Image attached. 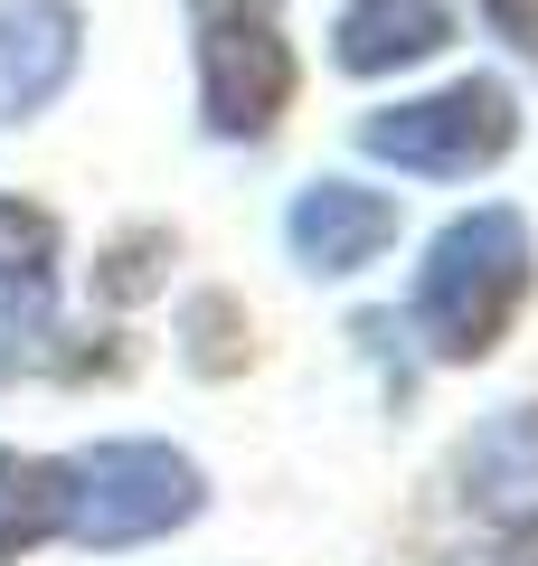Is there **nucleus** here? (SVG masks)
Instances as JSON below:
<instances>
[{
    "label": "nucleus",
    "mask_w": 538,
    "mask_h": 566,
    "mask_svg": "<svg viewBox=\"0 0 538 566\" xmlns=\"http://www.w3.org/2000/svg\"><path fill=\"white\" fill-rule=\"evenodd\" d=\"M519 293H529V227L510 208H473L425 245L416 274V331L435 359H482L510 331Z\"/></svg>",
    "instance_id": "obj_1"
},
{
    "label": "nucleus",
    "mask_w": 538,
    "mask_h": 566,
    "mask_svg": "<svg viewBox=\"0 0 538 566\" xmlns=\"http://www.w3.org/2000/svg\"><path fill=\"white\" fill-rule=\"evenodd\" d=\"M199 520V463L170 444H95L66 463V538L142 547L161 528Z\"/></svg>",
    "instance_id": "obj_2"
},
{
    "label": "nucleus",
    "mask_w": 538,
    "mask_h": 566,
    "mask_svg": "<svg viewBox=\"0 0 538 566\" xmlns=\"http://www.w3.org/2000/svg\"><path fill=\"white\" fill-rule=\"evenodd\" d=\"M189 20H199L208 133H227V142L275 133L283 95H293V48H283V29H275V0H189Z\"/></svg>",
    "instance_id": "obj_3"
},
{
    "label": "nucleus",
    "mask_w": 538,
    "mask_h": 566,
    "mask_svg": "<svg viewBox=\"0 0 538 566\" xmlns=\"http://www.w3.org/2000/svg\"><path fill=\"white\" fill-rule=\"evenodd\" d=\"M510 133H519L510 85H492V76H463V85H444V95L387 104V114L359 123V142H369L379 161L425 170V180H463V170L500 161V151H510Z\"/></svg>",
    "instance_id": "obj_4"
},
{
    "label": "nucleus",
    "mask_w": 538,
    "mask_h": 566,
    "mask_svg": "<svg viewBox=\"0 0 538 566\" xmlns=\"http://www.w3.org/2000/svg\"><path fill=\"white\" fill-rule=\"evenodd\" d=\"M58 340V218L0 199V368L48 359Z\"/></svg>",
    "instance_id": "obj_5"
},
{
    "label": "nucleus",
    "mask_w": 538,
    "mask_h": 566,
    "mask_svg": "<svg viewBox=\"0 0 538 566\" xmlns=\"http://www.w3.org/2000/svg\"><path fill=\"white\" fill-rule=\"evenodd\" d=\"M283 237H293V255L312 274H359L379 245H397V199H379L359 180H312L293 199V218H283Z\"/></svg>",
    "instance_id": "obj_6"
},
{
    "label": "nucleus",
    "mask_w": 538,
    "mask_h": 566,
    "mask_svg": "<svg viewBox=\"0 0 538 566\" xmlns=\"http://www.w3.org/2000/svg\"><path fill=\"white\" fill-rule=\"evenodd\" d=\"M66 76H76V10L66 0L0 10V123H29Z\"/></svg>",
    "instance_id": "obj_7"
},
{
    "label": "nucleus",
    "mask_w": 538,
    "mask_h": 566,
    "mask_svg": "<svg viewBox=\"0 0 538 566\" xmlns=\"http://www.w3.org/2000/svg\"><path fill=\"white\" fill-rule=\"evenodd\" d=\"M454 39V10L444 0H350L340 10V66L350 76H387V66H416Z\"/></svg>",
    "instance_id": "obj_8"
},
{
    "label": "nucleus",
    "mask_w": 538,
    "mask_h": 566,
    "mask_svg": "<svg viewBox=\"0 0 538 566\" xmlns=\"http://www.w3.org/2000/svg\"><path fill=\"white\" fill-rule=\"evenodd\" d=\"M66 528V463H39V453H0V566L20 547L58 538Z\"/></svg>",
    "instance_id": "obj_9"
},
{
    "label": "nucleus",
    "mask_w": 538,
    "mask_h": 566,
    "mask_svg": "<svg viewBox=\"0 0 538 566\" xmlns=\"http://www.w3.org/2000/svg\"><path fill=\"white\" fill-rule=\"evenodd\" d=\"M482 20H492V39H510L519 57H538V0H482Z\"/></svg>",
    "instance_id": "obj_10"
},
{
    "label": "nucleus",
    "mask_w": 538,
    "mask_h": 566,
    "mask_svg": "<svg viewBox=\"0 0 538 566\" xmlns=\"http://www.w3.org/2000/svg\"><path fill=\"white\" fill-rule=\"evenodd\" d=\"M510 566H538V520H529V528L510 538Z\"/></svg>",
    "instance_id": "obj_11"
}]
</instances>
